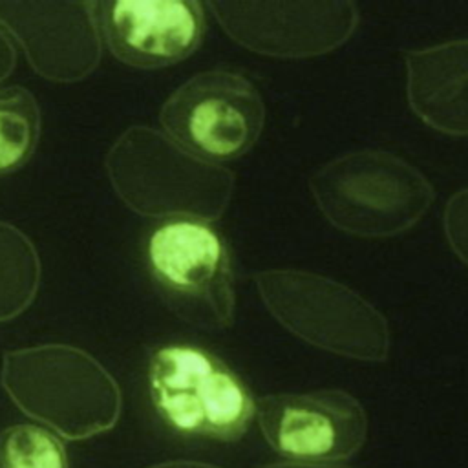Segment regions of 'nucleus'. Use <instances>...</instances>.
Returning <instances> with one entry per match:
<instances>
[{
  "label": "nucleus",
  "mask_w": 468,
  "mask_h": 468,
  "mask_svg": "<svg viewBox=\"0 0 468 468\" xmlns=\"http://www.w3.org/2000/svg\"><path fill=\"white\" fill-rule=\"evenodd\" d=\"M0 380L24 415L69 441L104 433L121 417L115 378L88 351L68 344L7 351Z\"/></svg>",
  "instance_id": "nucleus-1"
},
{
  "label": "nucleus",
  "mask_w": 468,
  "mask_h": 468,
  "mask_svg": "<svg viewBox=\"0 0 468 468\" xmlns=\"http://www.w3.org/2000/svg\"><path fill=\"white\" fill-rule=\"evenodd\" d=\"M108 179L117 196L146 218L214 221L229 207L234 176L203 161L165 132L128 128L106 155Z\"/></svg>",
  "instance_id": "nucleus-2"
},
{
  "label": "nucleus",
  "mask_w": 468,
  "mask_h": 468,
  "mask_svg": "<svg viewBox=\"0 0 468 468\" xmlns=\"http://www.w3.org/2000/svg\"><path fill=\"white\" fill-rule=\"evenodd\" d=\"M324 216L356 236H393L428 210L433 190L420 172L386 152H355L311 177Z\"/></svg>",
  "instance_id": "nucleus-3"
},
{
  "label": "nucleus",
  "mask_w": 468,
  "mask_h": 468,
  "mask_svg": "<svg viewBox=\"0 0 468 468\" xmlns=\"http://www.w3.org/2000/svg\"><path fill=\"white\" fill-rule=\"evenodd\" d=\"M150 397L176 431L219 441L239 439L256 417V400L218 356L196 346L155 349L148 364Z\"/></svg>",
  "instance_id": "nucleus-4"
},
{
  "label": "nucleus",
  "mask_w": 468,
  "mask_h": 468,
  "mask_svg": "<svg viewBox=\"0 0 468 468\" xmlns=\"http://www.w3.org/2000/svg\"><path fill=\"white\" fill-rule=\"evenodd\" d=\"M269 313L296 336L358 358H382L388 349L384 318L347 287L303 271L256 274Z\"/></svg>",
  "instance_id": "nucleus-5"
},
{
  "label": "nucleus",
  "mask_w": 468,
  "mask_h": 468,
  "mask_svg": "<svg viewBox=\"0 0 468 468\" xmlns=\"http://www.w3.org/2000/svg\"><path fill=\"white\" fill-rule=\"evenodd\" d=\"M159 121L179 146L203 161L223 165L241 157L258 141L265 106L245 75L218 68L183 82L165 101Z\"/></svg>",
  "instance_id": "nucleus-6"
},
{
  "label": "nucleus",
  "mask_w": 468,
  "mask_h": 468,
  "mask_svg": "<svg viewBox=\"0 0 468 468\" xmlns=\"http://www.w3.org/2000/svg\"><path fill=\"white\" fill-rule=\"evenodd\" d=\"M154 280L190 324L225 327L234 316L229 249L207 221L174 219L157 227L146 247Z\"/></svg>",
  "instance_id": "nucleus-7"
},
{
  "label": "nucleus",
  "mask_w": 468,
  "mask_h": 468,
  "mask_svg": "<svg viewBox=\"0 0 468 468\" xmlns=\"http://www.w3.org/2000/svg\"><path fill=\"white\" fill-rule=\"evenodd\" d=\"M223 31L267 57L302 58L340 46L355 29L349 2H208Z\"/></svg>",
  "instance_id": "nucleus-8"
},
{
  "label": "nucleus",
  "mask_w": 468,
  "mask_h": 468,
  "mask_svg": "<svg viewBox=\"0 0 468 468\" xmlns=\"http://www.w3.org/2000/svg\"><path fill=\"white\" fill-rule=\"evenodd\" d=\"M256 420L269 446L296 463L349 457L366 437L364 410L344 391L265 395Z\"/></svg>",
  "instance_id": "nucleus-9"
},
{
  "label": "nucleus",
  "mask_w": 468,
  "mask_h": 468,
  "mask_svg": "<svg viewBox=\"0 0 468 468\" xmlns=\"http://www.w3.org/2000/svg\"><path fill=\"white\" fill-rule=\"evenodd\" d=\"M0 26L48 80L75 82L99 64L97 2H0Z\"/></svg>",
  "instance_id": "nucleus-10"
},
{
  "label": "nucleus",
  "mask_w": 468,
  "mask_h": 468,
  "mask_svg": "<svg viewBox=\"0 0 468 468\" xmlns=\"http://www.w3.org/2000/svg\"><path fill=\"white\" fill-rule=\"evenodd\" d=\"M97 18L112 55L139 69L185 60L205 35L203 4L188 0L97 2Z\"/></svg>",
  "instance_id": "nucleus-11"
},
{
  "label": "nucleus",
  "mask_w": 468,
  "mask_h": 468,
  "mask_svg": "<svg viewBox=\"0 0 468 468\" xmlns=\"http://www.w3.org/2000/svg\"><path fill=\"white\" fill-rule=\"evenodd\" d=\"M408 99L415 113L444 133H468V40L408 55Z\"/></svg>",
  "instance_id": "nucleus-12"
},
{
  "label": "nucleus",
  "mask_w": 468,
  "mask_h": 468,
  "mask_svg": "<svg viewBox=\"0 0 468 468\" xmlns=\"http://www.w3.org/2000/svg\"><path fill=\"white\" fill-rule=\"evenodd\" d=\"M40 285V258L31 239L0 221V324L22 314Z\"/></svg>",
  "instance_id": "nucleus-13"
},
{
  "label": "nucleus",
  "mask_w": 468,
  "mask_h": 468,
  "mask_svg": "<svg viewBox=\"0 0 468 468\" xmlns=\"http://www.w3.org/2000/svg\"><path fill=\"white\" fill-rule=\"evenodd\" d=\"M40 135V108L20 86L0 88V176L20 170L33 155Z\"/></svg>",
  "instance_id": "nucleus-14"
},
{
  "label": "nucleus",
  "mask_w": 468,
  "mask_h": 468,
  "mask_svg": "<svg viewBox=\"0 0 468 468\" xmlns=\"http://www.w3.org/2000/svg\"><path fill=\"white\" fill-rule=\"evenodd\" d=\"M0 468H68V457L51 430L15 424L0 431Z\"/></svg>",
  "instance_id": "nucleus-15"
},
{
  "label": "nucleus",
  "mask_w": 468,
  "mask_h": 468,
  "mask_svg": "<svg viewBox=\"0 0 468 468\" xmlns=\"http://www.w3.org/2000/svg\"><path fill=\"white\" fill-rule=\"evenodd\" d=\"M444 227L450 245L468 263V188L448 201Z\"/></svg>",
  "instance_id": "nucleus-16"
},
{
  "label": "nucleus",
  "mask_w": 468,
  "mask_h": 468,
  "mask_svg": "<svg viewBox=\"0 0 468 468\" xmlns=\"http://www.w3.org/2000/svg\"><path fill=\"white\" fill-rule=\"evenodd\" d=\"M15 62H16L15 48L11 44V38L7 37V33L0 26V80H4L5 77L11 75V71L15 68Z\"/></svg>",
  "instance_id": "nucleus-17"
},
{
  "label": "nucleus",
  "mask_w": 468,
  "mask_h": 468,
  "mask_svg": "<svg viewBox=\"0 0 468 468\" xmlns=\"http://www.w3.org/2000/svg\"><path fill=\"white\" fill-rule=\"evenodd\" d=\"M148 468H219V466L207 464V463H196V461H170V463H161V464L148 466Z\"/></svg>",
  "instance_id": "nucleus-18"
}]
</instances>
